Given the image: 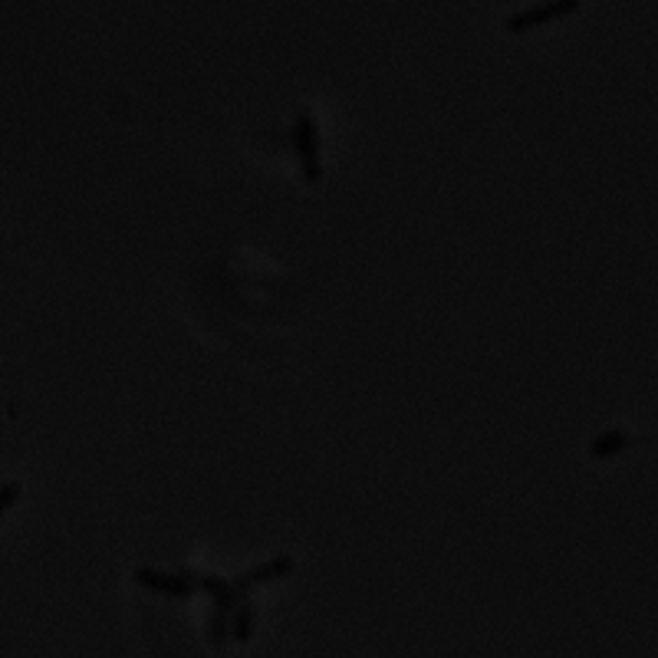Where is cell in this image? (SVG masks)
I'll list each match as a JSON object with an SVG mask.
<instances>
[{"label": "cell", "instance_id": "cell-1", "mask_svg": "<svg viewBox=\"0 0 658 658\" xmlns=\"http://www.w3.org/2000/svg\"><path fill=\"white\" fill-rule=\"evenodd\" d=\"M290 142H293V152H297L303 181L306 185H320L323 181V149H320V129H316V119L310 116V112H300V116L293 119Z\"/></svg>", "mask_w": 658, "mask_h": 658}, {"label": "cell", "instance_id": "cell-2", "mask_svg": "<svg viewBox=\"0 0 658 658\" xmlns=\"http://www.w3.org/2000/svg\"><path fill=\"white\" fill-rule=\"evenodd\" d=\"M573 10H580V0H547V4H537V7H527V10L510 14L504 30L507 33H527V30L547 27V24H553V20L570 17Z\"/></svg>", "mask_w": 658, "mask_h": 658}, {"label": "cell", "instance_id": "cell-3", "mask_svg": "<svg viewBox=\"0 0 658 658\" xmlns=\"http://www.w3.org/2000/svg\"><path fill=\"white\" fill-rule=\"evenodd\" d=\"M135 583L149 593H162V596H175V599H188L191 596V570L181 573H165V570H152V566H139L135 570Z\"/></svg>", "mask_w": 658, "mask_h": 658}, {"label": "cell", "instance_id": "cell-4", "mask_svg": "<svg viewBox=\"0 0 658 658\" xmlns=\"http://www.w3.org/2000/svg\"><path fill=\"white\" fill-rule=\"evenodd\" d=\"M293 557H274V560H267V563H260V566H254L251 573H244L241 580H234V589H237V596H244V593H251V586H257V583H274V580H283V576H290L293 573Z\"/></svg>", "mask_w": 658, "mask_h": 658}, {"label": "cell", "instance_id": "cell-5", "mask_svg": "<svg viewBox=\"0 0 658 658\" xmlns=\"http://www.w3.org/2000/svg\"><path fill=\"white\" fill-rule=\"evenodd\" d=\"M626 445H629L626 431H606V435H599L593 445H589V451H593V458H612L616 451H622Z\"/></svg>", "mask_w": 658, "mask_h": 658}, {"label": "cell", "instance_id": "cell-6", "mask_svg": "<svg viewBox=\"0 0 658 658\" xmlns=\"http://www.w3.org/2000/svg\"><path fill=\"white\" fill-rule=\"evenodd\" d=\"M254 619H257V612H254V606H241L234 612V639L237 642H247L254 635Z\"/></svg>", "mask_w": 658, "mask_h": 658}, {"label": "cell", "instance_id": "cell-7", "mask_svg": "<svg viewBox=\"0 0 658 658\" xmlns=\"http://www.w3.org/2000/svg\"><path fill=\"white\" fill-rule=\"evenodd\" d=\"M20 501V484L17 481H7V484H0V520H4V514L10 507H14Z\"/></svg>", "mask_w": 658, "mask_h": 658}]
</instances>
